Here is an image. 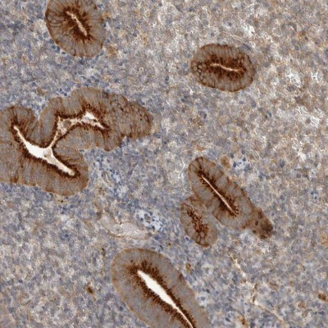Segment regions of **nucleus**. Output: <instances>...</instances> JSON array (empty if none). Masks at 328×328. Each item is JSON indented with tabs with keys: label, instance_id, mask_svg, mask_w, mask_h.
<instances>
[{
	"label": "nucleus",
	"instance_id": "nucleus-1",
	"mask_svg": "<svg viewBox=\"0 0 328 328\" xmlns=\"http://www.w3.org/2000/svg\"><path fill=\"white\" fill-rule=\"evenodd\" d=\"M113 283L132 312L156 327H183L191 321L192 294L180 273L162 255L124 250L112 265Z\"/></svg>",
	"mask_w": 328,
	"mask_h": 328
},
{
	"label": "nucleus",
	"instance_id": "nucleus-2",
	"mask_svg": "<svg viewBox=\"0 0 328 328\" xmlns=\"http://www.w3.org/2000/svg\"><path fill=\"white\" fill-rule=\"evenodd\" d=\"M188 176L196 198L225 226L250 228L260 211L239 185L206 157H196L190 163Z\"/></svg>",
	"mask_w": 328,
	"mask_h": 328
},
{
	"label": "nucleus",
	"instance_id": "nucleus-3",
	"mask_svg": "<svg viewBox=\"0 0 328 328\" xmlns=\"http://www.w3.org/2000/svg\"><path fill=\"white\" fill-rule=\"evenodd\" d=\"M191 73L201 84L234 92L253 81L255 70L249 56L239 48L210 43L200 47L190 65Z\"/></svg>",
	"mask_w": 328,
	"mask_h": 328
},
{
	"label": "nucleus",
	"instance_id": "nucleus-4",
	"mask_svg": "<svg viewBox=\"0 0 328 328\" xmlns=\"http://www.w3.org/2000/svg\"><path fill=\"white\" fill-rule=\"evenodd\" d=\"M207 210L197 199H185L180 207V220L187 235L198 244L208 247L215 241L216 230Z\"/></svg>",
	"mask_w": 328,
	"mask_h": 328
},
{
	"label": "nucleus",
	"instance_id": "nucleus-5",
	"mask_svg": "<svg viewBox=\"0 0 328 328\" xmlns=\"http://www.w3.org/2000/svg\"><path fill=\"white\" fill-rule=\"evenodd\" d=\"M14 128L17 131V134L21 141L30 154L37 158L45 160L51 165L56 166L59 169L68 174L70 176H75L76 175V172L61 162L54 156L52 150V146L49 145L47 147L42 148L33 145L25 139L19 129L16 126H14Z\"/></svg>",
	"mask_w": 328,
	"mask_h": 328
}]
</instances>
